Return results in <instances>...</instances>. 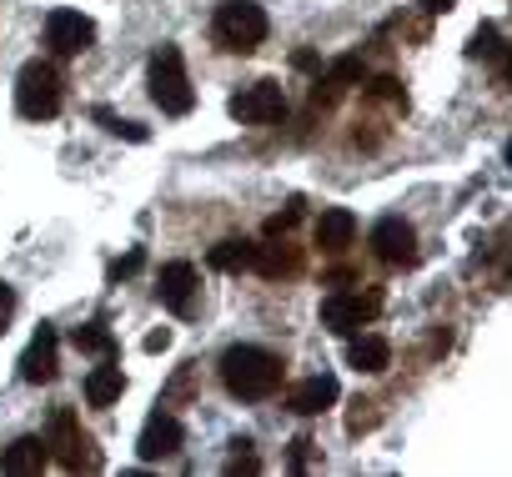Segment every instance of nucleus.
I'll return each mask as SVG.
<instances>
[{
	"instance_id": "f257e3e1",
	"label": "nucleus",
	"mask_w": 512,
	"mask_h": 477,
	"mask_svg": "<svg viewBox=\"0 0 512 477\" xmlns=\"http://www.w3.org/2000/svg\"><path fill=\"white\" fill-rule=\"evenodd\" d=\"M221 382H226V392L241 397V402H267V397H277V387H282V357L267 352V347H251V342L226 347V357H221Z\"/></svg>"
},
{
	"instance_id": "f03ea898",
	"label": "nucleus",
	"mask_w": 512,
	"mask_h": 477,
	"mask_svg": "<svg viewBox=\"0 0 512 477\" xmlns=\"http://www.w3.org/2000/svg\"><path fill=\"white\" fill-rule=\"evenodd\" d=\"M211 41H216L226 56H251L256 46L267 41V11L251 6V0H226V6H216Z\"/></svg>"
},
{
	"instance_id": "7ed1b4c3",
	"label": "nucleus",
	"mask_w": 512,
	"mask_h": 477,
	"mask_svg": "<svg viewBox=\"0 0 512 477\" xmlns=\"http://www.w3.org/2000/svg\"><path fill=\"white\" fill-rule=\"evenodd\" d=\"M61 96H66V81L51 61H26L21 76H16V111L26 121H51L61 111Z\"/></svg>"
},
{
	"instance_id": "20e7f679",
	"label": "nucleus",
	"mask_w": 512,
	"mask_h": 477,
	"mask_svg": "<svg viewBox=\"0 0 512 477\" xmlns=\"http://www.w3.org/2000/svg\"><path fill=\"white\" fill-rule=\"evenodd\" d=\"M46 447L51 457L66 467V472H96L101 467V452H96V437L81 427V417L71 407H56L51 412V432H46Z\"/></svg>"
},
{
	"instance_id": "39448f33",
	"label": "nucleus",
	"mask_w": 512,
	"mask_h": 477,
	"mask_svg": "<svg viewBox=\"0 0 512 477\" xmlns=\"http://www.w3.org/2000/svg\"><path fill=\"white\" fill-rule=\"evenodd\" d=\"M151 101L166 116H191V106H196V91L186 81V61H181L176 46H161L151 56Z\"/></svg>"
},
{
	"instance_id": "423d86ee",
	"label": "nucleus",
	"mask_w": 512,
	"mask_h": 477,
	"mask_svg": "<svg viewBox=\"0 0 512 477\" xmlns=\"http://www.w3.org/2000/svg\"><path fill=\"white\" fill-rule=\"evenodd\" d=\"M382 317V297L377 292H332L327 302H322V327L327 332H337V337H352V332H362L367 322H377Z\"/></svg>"
},
{
	"instance_id": "0eeeda50",
	"label": "nucleus",
	"mask_w": 512,
	"mask_h": 477,
	"mask_svg": "<svg viewBox=\"0 0 512 477\" xmlns=\"http://www.w3.org/2000/svg\"><path fill=\"white\" fill-rule=\"evenodd\" d=\"M372 257L382 262V267H417V231H412V221H402V216H382L377 226H372Z\"/></svg>"
},
{
	"instance_id": "6e6552de",
	"label": "nucleus",
	"mask_w": 512,
	"mask_h": 477,
	"mask_svg": "<svg viewBox=\"0 0 512 477\" xmlns=\"http://www.w3.org/2000/svg\"><path fill=\"white\" fill-rule=\"evenodd\" d=\"M231 116H236L241 126H272V121L287 116V96H282L277 81H256V86H246L241 96H231Z\"/></svg>"
},
{
	"instance_id": "1a4fd4ad",
	"label": "nucleus",
	"mask_w": 512,
	"mask_h": 477,
	"mask_svg": "<svg viewBox=\"0 0 512 477\" xmlns=\"http://www.w3.org/2000/svg\"><path fill=\"white\" fill-rule=\"evenodd\" d=\"M91 41H96L91 16H81V11H51L46 16V46L56 56H81V51H91Z\"/></svg>"
},
{
	"instance_id": "9d476101",
	"label": "nucleus",
	"mask_w": 512,
	"mask_h": 477,
	"mask_svg": "<svg viewBox=\"0 0 512 477\" xmlns=\"http://www.w3.org/2000/svg\"><path fill=\"white\" fill-rule=\"evenodd\" d=\"M181 442H186V427L171 417V412H151L146 417V427H141V437H136V452H141V462H161V457H176L181 452Z\"/></svg>"
},
{
	"instance_id": "9b49d317",
	"label": "nucleus",
	"mask_w": 512,
	"mask_h": 477,
	"mask_svg": "<svg viewBox=\"0 0 512 477\" xmlns=\"http://www.w3.org/2000/svg\"><path fill=\"white\" fill-rule=\"evenodd\" d=\"M196 287H201V277H196L191 262H166L161 277H156V297H161L176 317H191V312H196Z\"/></svg>"
},
{
	"instance_id": "f8f14e48",
	"label": "nucleus",
	"mask_w": 512,
	"mask_h": 477,
	"mask_svg": "<svg viewBox=\"0 0 512 477\" xmlns=\"http://www.w3.org/2000/svg\"><path fill=\"white\" fill-rule=\"evenodd\" d=\"M56 347H61L56 327H46V322H41V332H36V337H31V347L21 352V382H31V387L51 382V377H56Z\"/></svg>"
},
{
	"instance_id": "ddd939ff",
	"label": "nucleus",
	"mask_w": 512,
	"mask_h": 477,
	"mask_svg": "<svg viewBox=\"0 0 512 477\" xmlns=\"http://www.w3.org/2000/svg\"><path fill=\"white\" fill-rule=\"evenodd\" d=\"M251 272H262L267 282L297 277V272H302V247H292L287 236H267V247L251 252Z\"/></svg>"
},
{
	"instance_id": "4468645a",
	"label": "nucleus",
	"mask_w": 512,
	"mask_h": 477,
	"mask_svg": "<svg viewBox=\"0 0 512 477\" xmlns=\"http://www.w3.org/2000/svg\"><path fill=\"white\" fill-rule=\"evenodd\" d=\"M317 247L327 252V257H342L352 242H357V216L347 211V206H327L322 216H317Z\"/></svg>"
},
{
	"instance_id": "2eb2a0df",
	"label": "nucleus",
	"mask_w": 512,
	"mask_h": 477,
	"mask_svg": "<svg viewBox=\"0 0 512 477\" xmlns=\"http://www.w3.org/2000/svg\"><path fill=\"white\" fill-rule=\"evenodd\" d=\"M337 397H342L337 377L317 372V377H307V382H297V387L287 392V407H292L297 417H317V412H327V407H332Z\"/></svg>"
},
{
	"instance_id": "dca6fc26",
	"label": "nucleus",
	"mask_w": 512,
	"mask_h": 477,
	"mask_svg": "<svg viewBox=\"0 0 512 477\" xmlns=\"http://www.w3.org/2000/svg\"><path fill=\"white\" fill-rule=\"evenodd\" d=\"M46 462H51L46 437H16L6 452H0V472H11V477H41Z\"/></svg>"
},
{
	"instance_id": "f3484780",
	"label": "nucleus",
	"mask_w": 512,
	"mask_h": 477,
	"mask_svg": "<svg viewBox=\"0 0 512 477\" xmlns=\"http://www.w3.org/2000/svg\"><path fill=\"white\" fill-rule=\"evenodd\" d=\"M367 81V66H362V56H337L332 66H327V76L317 81V91H312V101L317 106H332L347 86H362Z\"/></svg>"
},
{
	"instance_id": "a211bd4d",
	"label": "nucleus",
	"mask_w": 512,
	"mask_h": 477,
	"mask_svg": "<svg viewBox=\"0 0 512 477\" xmlns=\"http://www.w3.org/2000/svg\"><path fill=\"white\" fill-rule=\"evenodd\" d=\"M347 362H352L357 372H387V367H392V347H387V337H377V332H362V337H352V347H347Z\"/></svg>"
},
{
	"instance_id": "6ab92c4d",
	"label": "nucleus",
	"mask_w": 512,
	"mask_h": 477,
	"mask_svg": "<svg viewBox=\"0 0 512 477\" xmlns=\"http://www.w3.org/2000/svg\"><path fill=\"white\" fill-rule=\"evenodd\" d=\"M251 252H256V242H246V236H226V242H216L211 247V267L216 272H226V277H236V272H251Z\"/></svg>"
},
{
	"instance_id": "aec40b11",
	"label": "nucleus",
	"mask_w": 512,
	"mask_h": 477,
	"mask_svg": "<svg viewBox=\"0 0 512 477\" xmlns=\"http://www.w3.org/2000/svg\"><path fill=\"white\" fill-rule=\"evenodd\" d=\"M121 392H126L121 367H96V372L86 377V402H91V407H111V402H121Z\"/></svg>"
},
{
	"instance_id": "412c9836",
	"label": "nucleus",
	"mask_w": 512,
	"mask_h": 477,
	"mask_svg": "<svg viewBox=\"0 0 512 477\" xmlns=\"http://www.w3.org/2000/svg\"><path fill=\"white\" fill-rule=\"evenodd\" d=\"M71 342H76V352H91V357H106V362L121 352V347H116V332H111L106 322H86V327H76Z\"/></svg>"
},
{
	"instance_id": "4be33fe9",
	"label": "nucleus",
	"mask_w": 512,
	"mask_h": 477,
	"mask_svg": "<svg viewBox=\"0 0 512 477\" xmlns=\"http://www.w3.org/2000/svg\"><path fill=\"white\" fill-rule=\"evenodd\" d=\"M467 56H472V61H492V66H502V31H497L492 21H482V26L472 31Z\"/></svg>"
},
{
	"instance_id": "5701e85b",
	"label": "nucleus",
	"mask_w": 512,
	"mask_h": 477,
	"mask_svg": "<svg viewBox=\"0 0 512 477\" xmlns=\"http://www.w3.org/2000/svg\"><path fill=\"white\" fill-rule=\"evenodd\" d=\"M367 101H387L392 111H407V91H402L397 76H377V81H367Z\"/></svg>"
},
{
	"instance_id": "b1692460",
	"label": "nucleus",
	"mask_w": 512,
	"mask_h": 477,
	"mask_svg": "<svg viewBox=\"0 0 512 477\" xmlns=\"http://www.w3.org/2000/svg\"><path fill=\"white\" fill-rule=\"evenodd\" d=\"M96 121H101L111 136H126V141H146V136H151L146 126H136V121H121V116H116V111H106V106H96Z\"/></svg>"
},
{
	"instance_id": "393cba45",
	"label": "nucleus",
	"mask_w": 512,
	"mask_h": 477,
	"mask_svg": "<svg viewBox=\"0 0 512 477\" xmlns=\"http://www.w3.org/2000/svg\"><path fill=\"white\" fill-rule=\"evenodd\" d=\"M372 427H377V402H372V397H357L352 412H347V432L362 437V432H372Z\"/></svg>"
},
{
	"instance_id": "a878e982",
	"label": "nucleus",
	"mask_w": 512,
	"mask_h": 477,
	"mask_svg": "<svg viewBox=\"0 0 512 477\" xmlns=\"http://www.w3.org/2000/svg\"><path fill=\"white\" fill-rule=\"evenodd\" d=\"M302 221V201H292L287 211H277V216H267V236H287L292 226Z\"/></svg>"
},
{
	"instance_id": "bb28decb",
	"label": "nucleus",
	"mask_w": 512,
	"mask_h": 477,
	"mask_svg": "<svg viewBox=\"0 0 512 477\" xmlns=\"http://www.w3.org/2000/svg\"><path fill=\"white\" fill-rule=\"evenodd\" d=\"M141 262H146V252L141 247H131L121 262H111V282H121V277H131V272H141Z\"/></svg>"
},
{
	"instance_id": "cd10ccee",
	"label": "nucleus",
	"mask_w": 512,
	"mask_h": 477,
	"mask_svg": "<svg viewBox=\"0 0 512 477\" xmlns=\"http://www.w3.org/2000/svg\"><path fill=\"white\" fill-rule=\"evenodd\" d=\"M11 317H16V292L0 282V337H6V327H11Z\"/></svg>"
},
{
	"instance_id": "c85d7f7f",
	"label": "nucleus",
	"mask_w": 512,
	"mask_h": 477,
	"mask_svg": "<svg viewBox=\"0 0 512 477\" xmlns=\"http://www.w3.org/2000/svg\"><path fill=\"white\" fill-rule=\"evenodd\" d=\"M226 472L236 477V472H262V457H256V452H236L231 462H226Z\"/></svg>"
},
{
	"instance_id": "c756f323",
	"label": "nucleus",
	"mask_w": 512,
	"mask_h": 477,
	"mask_svg": "<svg viewBox=\"0 0 512 477\" xmlns=\"http://www.w3.org/2000/svg\"><path fill=\"white\" fill-rule=\"evenodd\" d=\"M417 6H422L427 16H447V11L457 6V0H417Z\"/></svg>"
},
{
	"instance_id": "7c9ffc66",
	"label": "nucleus",
	"mask_w": 512,
	"mask_h": 477,
	"mask_svg": "<svg viewBox=\"0 0 512 477\" xmlns=\"http://www.w3.org/2000/svg\"><path fill=\"white\" fill-rule=\"evenodd\" d=\"M166 347H171V332H166V327L146 337V352H166Z\"/></svg>"
}]
</instances>
